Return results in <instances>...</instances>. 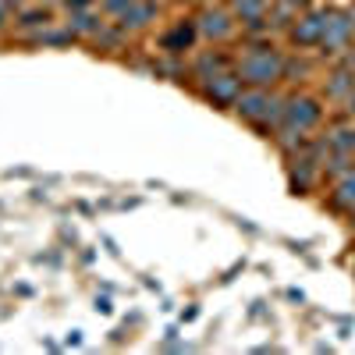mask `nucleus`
<instances>
[{"label": "nucleus", "instance_id": "1", "mask_svg": "<svg viewBox=\"0 0 355 355\" xmlns=\"http://www.w3.org/2000/svg\"><path fill=\"white\" fill-rule=\"evenodd\" d=\"M281 75V57L270 53V50H256L242 61V78L245 82H256V85H266Z\"/></svg>", "mask_w": 355, "mask_h": 355}, {"label": "nucleus", "instance_id": "2", "mask_svg": "<svg viewBox=\"0 0 355 355\" xmlns=\"http://www.w3.org/2000/svg\"><path fill=\"white\" fill-rule=\"evenodd\" d=\"M284 121H288V132H306L320 121V107L313 100H291L284 107Z\"/></svg>", "mask_w": 355, "mask_h": 355}, {"label": "nucleus", "instance_id": "3", "mask_svg": "<svg viewBox=\"0 0 355 355\" xmlns=\"http://www.w3.org/2000/svg\"><path fill=\"white\" fill-rule=\"evenodd\" d=\"M239 114L249 121H274L277 117V100L266 93H252V96H239Z\"/></svg>", "mask_w": 355, "mask_h": 355}, {"label": "nucleus", "instance_id": "4", "mask_svg": "<svg viewBox=\"0 0 355 355\" xmlns=\"http://www.w3.org/2000/svg\"><path fill=\"white\" fill-rule=\"evenodd\" d=\"M323 28H327V18H323V15L306 18L299 28H295V43H316L323 36Z\"/></svg>", "mask_w": 355, "mask_h": 355}, {"label": "nucleus", "instance_id": "5", "mask_svg": "<svg viewBox=\"0 0 355 355\" xmlns=\"http://www.w3.org/2000/svg\"><path fill=\"white\" fill-rule=\"evenodd\" d=\"M210 96L214 100H220V103H231L234 96H239V78H214V85H210Z\"/></svg>", "mask_w": 355, "mask_h": 355}, {"label": "nucleus", "instance_id": "6", "mask_svg": "<svg viewBox=\"0 0 355 355\" xmlns=\"http://www.w3.org/2000/svg\"><path fill=\"white\" fill-rule=\"evenodd\" d=\"M345 36H348V18H334V21H327V28H323V46L334 50Z\"/></svg>", "mask_w": 355, "mask_h": 355}, {"label": "nucleus", "instance_id": "7", "mask_svg": "<svg viewBox=\"0 0 355 355\" xmlns=\"http://www.w3.org/2000/svg\"><path fill=\"white\" fill-rule=\"evenodd\" d=\"M192 40H196V28H192V25H178L174 33L164 40V46H167V50H185Z\"/></svg>", "mask_w": 355, "mask_h": 355}, {"label": "nucleus", "instance_id": "8", "mask_svg": "<svg viewBox=\"0 0 355 355\" xmlns=\"http://www.w3.org/2000/svg\"><path fill=\"white\" fill-rule=\"evenodd\" d=\"M227 28H231V25H227V18H224L220 11H217V15L210 11V15L202 18V33H210V36H227Z\"/></svg>", "mask_w": 355, "mask_h": 355}, {"label": "nucleus", "instance_id": "9", "mask_svg": "<svg viewBox=\"0 0 355 355\" xmlns=\"http://www.w3.org/2000/svg\"><path fill=\"white\" fill-rule=\"evenodd\" d=\"M153 15V8L150 4H142V8H132L128 4V11H125V25H146V18Z\"/></svg>", "mask_w": 355, "mask_h": 355}, {"label": "nucleus", "instance_id": "10", "mask_svg": "<svg viewBox=\"0 0 355 355\" xmlns=\"http://www.w3.org/2000/svg\"><path fill=\"white\" fill-rule=\"evenodd\" d=\"M338 199H341V202H355V174H348L345 182H341V189H338Z\"/></svg>", "mask_w": 355, "mask_h": 355}, {"label": "nucleus", "instance_id": "11", "mask_svg": "<svg viewBox=\"0 0 355 355\" xmlns=\"http://www.w3.org/2000/svg\"><path fill=\"white\" fill-rule=\"evenodd\" d=\"M334 146H338V150H355V132H338Z\"/></svg>", "mask_w": 355, "mask_h": 355}, {"label": "nucleus", "instance_id": "12", "mask_svg": "<svg viewBox=\"0 0 355 355\" xmlns=\"http://www.w3.org/2000/svg\"><path fill=\"white\" fill-rule=\"evenodd\" d=\"M75 28H82V33H89V28H96V25H93V18L78 15V18H75Z\"/></svg>", "mask_w": 355, "mask_h": 355}, {"label": "nucleus", "instance_id": "13", "mask_svg": "<svg viewBox=\"0 0 355 355\" xmlns=\"http://www.w3.org/2000/svg\"><path fill=\"white\" fill-rule=\"evenodd\" d=\"M71 4H89V0H71Z\"/></svg>", "mask_w": 355, "mask_h": 355}, {"label": "nucleus", "instance_id": "14", "mask_svg": "<svg viewBox=\"0 0 355 355\" xmlns=\"http://www.w3.org/2000/svg\"><path fill=\"white\" fill-rule=\"evenodd\" d=\"M352 110H355V93H352Z\"/></svg>", "mask_w": 355, "mask_h": 355}, {"label": "nucleus", "instance_id": "15", "mask_svg": "<svg viewBox=\"0 0 355 355\" xmlns=\"http://www.w3.org/2000/svg\"><path fill=\"white\" fill-rule=\"evenodd\" d=\"M0 18H4V8H0Z\"/></svg>", "mask_w": 355, "mask_h": 355}]
</instances>
